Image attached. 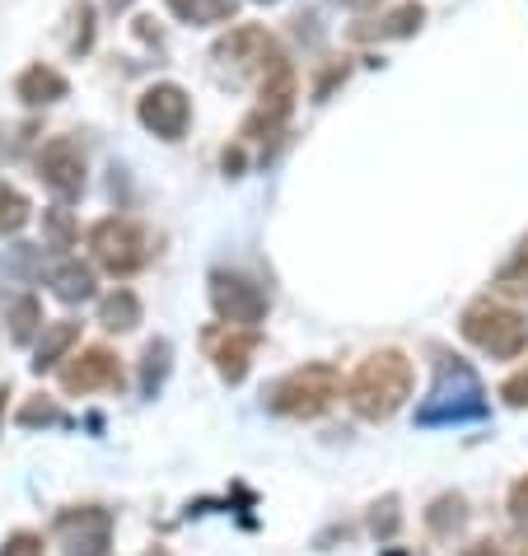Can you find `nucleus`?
I'll list each match as a JSON object with an SVG mask.
<instances>
[{
	"label": "nucleus",
	"mask_w": 528,
	"mask_h": 556,
	"mask_svg": "<svg viewBox=\"0 0 528 556\" xmlns=\"http://www.w3.org/2000/svg\"><path fill=\"white\" fill-rule=\"evenodd\" d=\"M412 383H416L412 361L402 351L384 346V351H369L365 361L351 369L347 403H351L355 416H365V421H388V416H398L402 407H407Z\"/></svg>",
	"instance_id": "nucleus-1"
},
{
	"label": "nucleus",
	"mask_w": 528,
	"mask_h": 556,
	"mask_svg": "<svg viewBox=\"0 0 528 556\" xmlns=\"http://www.w3.org/2000/svg\"><path fill=\"white\" fill-rule=\"evenodd\" d=\"M487 412H491V403H487V389H481L477 369L463 361V355H440L426 403L416 407V426H422V430L468 426V421H481Z\"/></svg>",
	"instance_id": "nucleus-2"
},
{
	"label": "nucleus",
	"mask_w": 528,
	"mask_h": 556,
	"mask_svg": "<svg viewBox=\"0 0 528 556\" xmlns=\"http://www.w3.org/2000/svg\"><path fill=\"white\" fill-rule=\"evenodd\" d=\"M341 397V375L337 365L328 361H314V365H300L290 369L286 379H276L267 389V407L276 416H294V421H314V416H323L332 403Z\"/></svg>",
	"instance_id": "nucleus-3"
},
{
	"label": "nucleus",
	"mask_w": 528,
	"mask_h": 556,
	"mask_svg": "<svg viewBox=\"0 0 528 556\" xmlns=\"http://www.w3.org/2000/svg\"><path fill=\"white\" fill-rule=\"evenodd\" d=\"M458 332L468 337V342L491 355V361H519V355L528 351V323L519 308H510L501 300H477L463 308L458 318Z\"/></svg>",
	"instance_id": "nucleus-4"
},
{
	"label": "nucleus",
	"mask_w": 528,
	"mask_h": 556,
	"mask_svg": "<svg viewBox=\"0 0 528 556\" xmlns=\"http://www.w3.org/2000/svg\"><path fill=\"white\" fill-rule=\"evenodd\" d=\"M294 99H300V75L286 56H276L267 75L257 80V108L243 117V141H267L290 122L294 113Z\"/></svg>",
	"instance_id": "nucleus-5"
},
{
	"label": "nucleus",
	"mask_w": 528,
	"mask_h": 556,
	"mask_svg": "<svg viewBox=\"0 0 528 556\" xmlns=\"http://www.w3.org/2000/svg\"><path fill=\"white\" fill-rule=\"evenodd\" d=\"M89 253L108 276H136L150 262V235L127 215H108L89 229Z\"/></svg>",
	"instance_id": "nucleus-6"
},
{
	"label": "nucleus",
	"mask_w": 528,
	"mask_h": 556,
	"mask_svg": "<svg viewBox=\"0 0 528 556\" xmlns=\"http://www.w3.org/2000/svg\"><path fill=\"white\" fill-rule=\"evenodd\" d=\"M211 308L225 328H257L267 318V290L243 271H211Z\"/></svg>",
	"instance_id": "nucleus-7"
},
{
	"label": "nucleus",
	"mask_w": 528,
	"mask_h": 556,
	"mask_svg": "<svg viewBox=\"0 0 528 556\" xmlns=\"http://www.w3.org/2000/svg\"><path fill=\"white\" fill-rule=\"evenodd\" d=\"M211 56L221 61V71H229L235 80H243V75H257L262 80L272 61L281 56V48H276V38L262 24H239V28H229V34L215 42Z\"/></svg>",
	"instance_id": "nucleus-8"
},
{
	"label": "nucleus",
	"mask_w": 528,
	"mask_h": 556,
	"mask_svg": "<svg viewBox=\"0 0 528 556\" xmlns=\"http://www.w3.org/2000/svg\"><path fill=\"white\" fill-rule=\"evenodd\" d=\"M136 117H141V127L154 131L160 141H183V131H188V122H192V99H188V89L183 85L160 80V85H150L141 94Z\"/></svg>",
	"instance_id": "nucleus-9"
},
{
	"label": "nucleus",
	"mask_w": 528,
	"mask_h": 556,
	"mask_svg": "<svg viewBox=\"0 0 528 556\" xmlns=\"http://www.w3.org/2000/svg\"><path fill=\"white\" fill-rule=\"evenodd\" d=\"M56 538L66 556H108L113 547V515L103 505H75L56 515Z\"/></svg>",
	"instance_id": "nucleus-10"
},
{
	"label": "nucleus",
	"mask_w": 528,
	"mask_h": 556,
	"mask_svg": "<svg viewBox=\"0 0 528 556\" xmlns=\"http://www.w3.org/2000/svg\"><path fill=\"white\" fill-rule=\"evenodd\" d=\"M38 178L52 188L56 202H75L85 192V154L71 136H52L48 146L38 150Z\"/></svg>",
	"instance_id": "nucleus-11"
},
{
	"label": "nucleus",
	"mask_w": 528,
	"mask_h": 556,
	"mask_svg": "<svg viewBox=\"0 0 528 556\" xmlns=\"http://www.w3.org/2000/svg\"><path fill=\"white\" fill-rule=\"evenodd\" d=\"M122 383V365L117 355L108 346H80L75 355H66L61 361V389H66L71 397L75 393H99V389H117Z\"/></svg>",
	"instance_id": "nucleus-12"
},
{
	"label": "nucleus",
	"mask_w": 528,
	"mask_h": 556,
	"mask_svg": "<svg viewBox=\"0 0 528 556\" xmlns=\"http://www.w3.org/2000/svg\"><path fill=\"white\" fill-rule=\"evenodd\" d=\"M253 355H257V328H225L221 342L211 346L215 375L225 383H243L248 369H253Z\"/></svg>",
	"instance_id": "nucleus-13"
},
{
	"label": "nucleus",
	"mask_w": 528,
	"mask_h": 556,
	"mask_svg": "<svg viewBox=\"0 0 528 556\" xmlns=\"http://www.w3.org/2000/svg\"><path fill=\"white\" fill-rule=\"evenodd\" d=\"M71 94V85H66V75L52 71V66H28L20 71V80H14V99H20L24 108H48V103H61Z\"/></svg>",
	"instance_id": "nucleus-14"
},
{
	"label": "nucleus",
	"mask_w": 528,
	"mask_h": 556,
	"mask_svg": "<svg viewBox=\"0 0 528 556\" xmlns=\"http://www.w3.org/2000/svg\"><path fill=\"white\" fill-rule=\"evenodd\" d=\"M422 20H426V10L416 5V0H407V5L388 10L384 20H365V24H355V28H351V38H355V42H388V38H412L416 28H422Z\"/></svg>",
	"instance_id": "nucleus-15"
},
{
	"label": "nucleus",
	"mask_w": 528,
	"mask_h": 556,
	"mask_svg": "<svg viewBox=\"0 0 528 556\" xmlns=\"http://www.w3.org/2000/svg\"><path fill=\"white\" fill-rule=\"evenodd\" d=\"M48 286L61 304H85L95 300V267H85L80 257H61L48 267Z\"/></svg>",
	"instance_id": "nucleus-16"
},
{
	"label": "nucleus",
	"mask_w": 528,
	"mask_h": 556,
	"mask_svg": "<svg viewBox=\"0 0 528 556\" xmlns=\"http://www.w3.org/2000/svg\"><path fill=\"white\" fill-rule=\"evenodd\" d=\"M75 342H80V323H71V318L48 323L42 337H38V351H34V375H48V369H56L71 355Z\"/></svg>",
	"instance_id": "nucleus-17"
},
{
	"label": "nucleus",
	"mask_w": 528,
	"mask_h": 556,
	"mask_svg": "<svg viewBox=\"0 0 528 556\" xmlns=\"http://www.w3.org/2000/svg\"><path fill=\"white\" fill-rule=\"evenodd\" d=\"M168 14L183 24H192V28H206V24H225V20H235V10H239V0H164Z\"/></svg>",
	"instance_id": "nucleus-18"
},
{
	"label": "nucleus",
	"mask_w": 528,
	"mask_h": 556,
	"mask_svg": "<svg viewBox=\"0 0 528 556\" xmlns=\"http://www.w3.org/2000/svg\"><path fill=\"white\" fill-rule=\"evenodd\" d=\"M99 323L108 332H131L136 323H141V300H136V290L117 286L113 295H103L99 300Z\"/></svg>",
	"instance_id": "nucleus-19"
},
{
	"label": "nucleus",
	"mask_w": 528,
	"mask_h": 556,
	"mask_svg": "<svg viewBox=\"0 0 528 556\" xmlns=\"http://www.w3.org/2000/svg\"><path fill=\"white\" fill-rule=\"evenodd\" d=\"M10 342H20V346H28L34 342V337L48 328V323H42V300L38 295H20L10 304Z\"/></svg>",
	"instance_id": "nucleus-20"
},
{
	"label": "nucleus",
	"mask_w": 528,
	"mask_h": 556,
	"mask_svg": "<svg viewBox=\"0 0 528 556\" xmlns=\"http://www.w3.org/2000/svg\"><path fill=\"white\" fill-rule=\"evenodd\" d=\"M168 361H174V346H168V337H154V342L146 346V355H141V393L146 397L160 393V383L168 375Z\"/></svg>",
	"instance_id": "nucleus-21"
},
{
	"label": "nucleus",
	"mask_w": 528,
	"mask_h": 556,
	"mask_svg": "<svg viewBox=\"0 0 528 556\" xmlns=\"http://www.w3.org/2000/svg\"><path fill=\"white\" fill-rule=\"evenodd\" d=\"M28 215H34V206H28V197L14 188V182H0V239L20 235V229L28 225Z\"/></svg>",
	"instance_id": "nucleus-22"
},
{
	"label": "nucleus",
	"mask_w": 528,
	"mask_h": 556,
	"mask_svg": "<svg viewBox=\"0 0 528 556\" xmlns=\"http://www.w3.org/2000/svg\"><path fill=\"white\" fill-rule=\"evenodd\" d=\"M463 519H468V505H463V496H440L430 509H426V523H430V533H458L463 529Z\"/></svg>",
	"instance_id": "nucleus-23"
},
{
	"label": "nucleus",
	"mask_w": 528,
	"mask_h": 556,
	"mask_svg": "<svg viewBox=\"0 0 528 556\" xmlns=\"http://www.w3.org/2000/svg\"><path fill=\"white\" fill-rule=\"evenodd\" d=\"M42 229H48V249H71L75 243V220H71V211H42Z\"/></svg>",
	"instance_id": "nucleus-24"
},
{
	"label": "nucleus",
	"mask_w": 528,
	"mask_h": 556,
	"mask_svg": "<svg viewBox=\"0 0 528 556\" xmlns=\"http://www.w3.org/2000/svg\"><path fill=\"white\" fill-rule=\"evenodd\" d=\"M66 416H61V407L52 403V397H34V403H24L20 407V426L24 430H34V426H61Z\"/></svg>",
	"instance_id": "nucleus-25"
},
{
	"label": "nucleus",
	"mask_w": 528,
	"mask_h": 556,
	"mask_svg": "<svg viewBox=\"0 0 528 556\" xmlns=\"http://www.w3.org/2000/svg\"><path fill=\"white\" fill-rule=\"evenodd\" d=\"M505 509H510V519H515V529H519V533H528V477H519V482L510 486Z\"/></svg>",
	"instance_id": "nucleus-26"
},
{
	"label": "nucleus",
	"mask_w": 528,
	"mask_h": 556,
	"mask_svg": "<svg viewBox=\"0 0 528 556\" xmlns=\"http://www.w3.org/2000/svg\"><path fill=\"white\" fill-rule=\"evenodd\" d=\"M369 529H375V538H393L398 533V501L388 496L384 505H375V515H369Z\"/></svg>",
	"instance_id": "nucleus-27"
},
{
	"label": "nucleus",
	"mask_w": 528,
	"mask_h": 556,
	"mask_svg": "<svg viewBox=\"0 0 528 556\" xmlns=\"http://www.w3.org/2000/svg\"><path fill=\"white\" fill-rule=\"evenodd\" d=\"M501 397L510 407H528V365L524 369H515L505 383H501Z\"/></svg>",
	"instance_id": "nucleus-28"
},
{
	"label": "nucleus",
	"mask_w": 528,
	"mask_h": 556,
	"mask_svg": "<svg viewBox=\"0 0 528 556\" xmlns=\"http://www.w3.org/2000/svg\"><path fill=\"white\" fill-rule=\"evenodd\" d=\"M0 556H42V538L38 533H14V538H5Z\"/></svg>",
	"instance_id": "nucleus-29"
},
{
	"label": "nucleus",
	"mask_w": 528,
	"mask_h": 556,
	"mask_svg": "<svg viewBox=\"0 0 528 556\" xmlns=\"http://www.w3.org/2000/svg\"><path fill=\"white\" fill-rule=\"evenodd\" d=\"M501 281H528V239L519 243V253L505 262V271H501Z\"/></svg>",
	"instance_id": "nucleus-30"
},
{
	"label": "nucleus",
	"mask_w": 528,
	"mask_h": 556,
	"mask_svg": "<svg viewBox=\"0 0 528 556\" xmlns=\"http://www.w3.org/2000/svg\"><path fill=\"white\" fill-rule=\"evenodd\" d=\"M337 5H347V10H355V14H365V10H375L379 0H337Z\"/></svg>",
	"instance_id": "nucleus-31"
},
{
	"label": "nucleus",
	"mask_w": 528,
	"mask_h": 556,
	"mask_svg": "<svg viewBox=\"0 0 528 556\" xmlns=\"http://www.w3.org/2000/svg\"><path fill=\"white\" fill-rule=\"evenodd\" d=\"M5 407H10V383H0V426H5Z\"/></svg>",
	"instance_id": "nucleus-32"
},
{
	"label": "nucleus",
	"mask_w": 528,
	"mask_h": 556,
	"mask_svg": "<svg viewBox=\"0 0 528 556\" xmlns=\"http://www.w3.org/2000/svg\"><path fill=\"white\" fill-rule=\"evenodd\" d=\"M468 556H501V552H495V547H491V543H477V547H473V552H468Z\"/></svg>",
	"instance_id": "nucleus-33"
},
{
	"label": "nucleus",
	"mask_w": 528,
	"mask_h": 556,
	"mask_svg": "<svg viewBox=\"0 0 528 556\" xmlns=\"http://www.w3.org/2000/svg\"><path fill=\"white\" fill-rule=\"evenodd\" d=\"M108 5H113V10H127V5H131V0H108Z\"/></svg>",
	"instance_id": "nucleus-34"
},
{
	"label": "nucleus",
	"mask_w": 528,
	"mask_h": 556,
	"mask_svg": "<svg viewBox=\"0 0 528 556\" xmlns=\"http://www.w3.org/2000/svg\"><path fill=\"white\" fill-rule=\"evenodd\" d=\"M257 5H276V0H257Z\"/></svg>",
	"instance_id": "nucleus-35"
}]
</instances>
